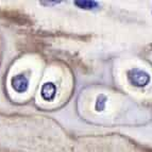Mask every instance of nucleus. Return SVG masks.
Instances as JSON below:
<instances>
[{
	"label": "nucleus",
	"instance_id": "nucleus-5",
	"mask_svg": "<svg viewBox=\"0 0 152 152\" xmlns=\"http://www.w3.org/2000/svg\"><path fill=\"white\" fill-rule=\"evenodd\" d=\"M107 98L104 95H100V96L97 98V101H96V111L97 112H101L104 110L105 107V103H107Z\"/></svg>",
	"mask_w": 152,
	"mask_h": 152
},
{
	"label": "nucleus",
	"instance_id": "nucleus-6",
	"mask_svg": "<svg viewBox=\"0 0 152 152\" xmlns=\"http://www.w3.org/2000/svg\"><path fill=\"white\" fill-rule=\"evenodd\" d=\"M61 1H41V3H43L44 5H48V3H49V5H52L51 3H53V4H56V3H60Z\"/></svg>",
	"mask_w": 152,
	"mask_h": 152
},
{
	"label": "nucleus",
	"instance_id": "nucleus-4",
	"mask_svg": "<svg viewBox=\"0 0 152 152\" xmlns=\"http://www.w3.org/2000/svg\"><path fill=\"white\" fill-rule=\"evenodd\" d=\"M75 4L79 8L84 9V10H93V9H96L98 7V2L91 1V0H76Z\"/></svg>",
	"mask_w": 152,
	"mask_h": 152
},
{
	"label": "nucleus",
	"instance_id": "nucleus-3",
	"mask_svg": "<svg viewBox=\"0 0 152 152\" xmlns=\"http://www.w3.org/2000/svg\"><path fill=\"white\" fill-rule=\"evenodd\" d=\"M56 88L52 83H46L42 87V97L46 100H52L56 96Z\"/></svg>",
	"mask_w": 152,
	"mask_h": 152
},
{
	"label": "nucleus",
	"instance_id": "nucleus-2",
	"mask_svg": "<svg viewBox=\"0 0 152 152\" xmlns=\"http://www.w3.org/2000/svg\"><path fill=\"white\" fill-rule=\"evenodd\" d=\"M28 80L23 75H17L12 79V86L17 93H23L28 88Z\"/></svg>",
	"mask_w": 152,
	"mask_h": 152
},
{
	"label": "nucleus",
	"instance_id": "nucleus-1",
	"mask_svg": "<svg viewBox=\"0 0 152 152\" xmlns=\"http://www.w3.org/2000/svg\"><path fill=\"white\" fill-rule=\"evenodd\" d=\"M128 79L132 85L137 87H144L150 82V76L142 69L134 68L128 71Z\"/></svg>",
	"mask_w": 152,
	"mask_h": 152
}]
</instances>
